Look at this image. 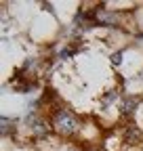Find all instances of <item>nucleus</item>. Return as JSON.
Here are the masks:
<instances>
[{"label":"nucleus","instance_id":"2","mask_svg":"<svg viewBox=\"0 0 143 151\" xmlns=\"http://www.w3.org/2000/svg\"><path fill=\"white\" fill-rule=\"evenodd\" d=\"M120 137L124 141V147H139L143 143V128L137 124V122H126L122 128H120Z\"/></svg>","mask_w":143,"mask_h":151},{"label":"nucleus","instance_id":"3","mask_svg":"<svg viewBox=\"0 0 143 151\" xmlns=\"http://www.w3.org/2000/svg\"><path fill=\"white\" fill-rule=\"evenodd\" d=\"M139 107H141V99H139V97H135V94H124L122 101H120V105H118L120 116L126 120V122H131V120L137 116Z\"/></svg>","mask_w":143,"mask_h":151},{"label":"nucleus","instance_id":"1","mask_svg":"<svg viewBox=\"0 0 143 151\" xmlns=\"http://www.w3.org/2000/svg\"><path fill=\"white\" fill-rule=\"evenodd\" d=\"M48 120H51L53 132H55L57 137H61V139H76L82 124H84L78 113L72 107L63 105V103H57L48 111Z\"/></svg>","mask_w":143,"mask_h":151},{"label":"nucleus","instance_id":"4","mask_svg":"<svg viewBox=\"0 0 143 151\" xmlns=\"http://www.w3.org/2000/svg\"><path fill=\"white\" fill-rule=\"evenodd\" d=\"M112 65L114 67H122L124 65V50L122 48H118V50L112 52Z\"/></svg>","mask_w":143,"mask_h":151}]
</instances>
